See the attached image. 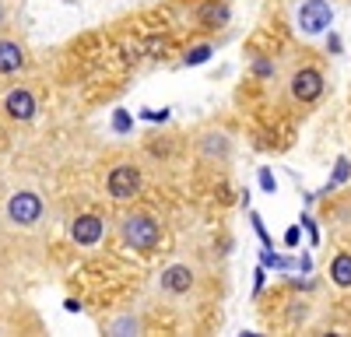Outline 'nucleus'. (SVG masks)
Wrapping results in <instances>:
<instances>
[{
    "instance_id": "2eb2a0df",
    "label": "nucleus",
    "mask_w": 351,
    "mask_h": 337,
    "mask_svg": "<svg viewBox=\"0 0 351 337\" xmlns=\"http://www.w3.org/2000/svg\"><path fill=\"white\" fill-rule=\"evenodd\" d=\"M250 71H253V77H256V81H271V77L278 74L274 60H267V56H253V64H250Z\"/></svg>"
},
{
    "instance_id": "f3484780",
    "label": "nucleus",
    "mask_w": 351,
    "mask_h": 337,
    "mask_svg": "<svg viewBox=\"0 0 351 337\" xmlns=\"http://www.w3.org/2000/svg\"><path fill=\"white\" fill-rule=\"evenodd\" d=\"M260 190H263V193H271V197L278 193V176L271 173V168H267V165H263V168H260Z\"/></svg>"
},
{
    "instance_id": "7ed1b4c3",
    "label": "nucleus",
    "mask_w": 351,
    "mask_h": 337,
    "mask_svg": "<svg viewBox=\"0 0 351 337\" xmlns=\"http://www.w3.org/2000/svg\"><path fill=\"white\" fill-rule=\"evenodd\" d=\"M0 116L14 127H28L36 116H39V95L28 81H18L11 88H4L0 95Z\"/></svg>"
},
{
    "instance_id": "f03ea898",
    "label": "nucleus",
    "mask_w": 351,
    "mask_h": 337,
    "mask_svg": "<svg viewBox=\"0 0 351 337\" xmlns=\"http://www.w3.org/2000/svg\"><path fill=\"white\" fill-rule=\"evenodd\" d=\"M46 218V201H43V193L36 186H11L4 193V221L11 225V229L18 232H32L39 229Z\"/></svg>"
},
{
    "instance_id": "6e6552de",
    "label": "nucleus",
    "mask_w": 351,
    "mask_h": 337,
    "mask_svg": "<svg viewBox=\"0 0 351 337\" xmlns=\"http://www.w3.org/2000/svg\"><path fill=\"white\" fill-rule=\"evenodd\" d=\"M334 25V4L330 0H302L299 11H295V32L306 39L316 36H327Z\"/></svg>"
},
{
    "instance_id": "9d476101",
    "label": "nucleus",
    "mask_w": 351,
    "mask_h": 337,
    "mask_svg": "<svg viewBox=\"0 0 351 337\" xmlns=\"http://www.w3.org/2000/svg\"><path fill=\"white\" fill-rule=\"evenodd\" d=\"M32 56H28V46L8 32H0V77H11V74H21Z\"/></svg>"
},
{
    "instance_id": "f257e3e1",
    "label": "nucleus",
    "mask_w": 351,
    "mask_h": 337,
    "mask_svg": "<svg viewBox=\"0 0 351 337\" xmlns=\"http://www.w3.org/2000/svg\"><path fill=\"white\" fill-rule=\"evenodd\" d=\"M116 239H120L123 249L141 253V257H152V253H158V246L165 239V229L152 211L127 208V211H120V218H116Z\"/></svg>"
},
{
    "instance_id": "20e7f679",
    "label": "nucleus",
    "mask_w": 351,
    "mask_h": 337,
    "mask_svg": "<svg viewBox=\"0 0 351 337\" xmlns=\"http://www.w3.org/2000/svg\"><path fill=\"white\" fill-rule=\"evenodd\" d=\"M141 190H144V173H141L137 162L123 158V162L109 165V173H106V193H109L112 204H130V201H137Z\"/></svg>"
},
{
    "instance_id": "a211bd4d",
    "label": "nucleus",
    "mask_w": 351,
    "mask_h": 337,
    "mask_svg": "<svg viewBox=\"0 0 351 337\" xmlns=\"http://www.w3.org/2000/svg\"><path fill=\"white\" fill-rule=\"evenodd\" d=\"M250 221H253V232L260 236V242H263V246H274V239H271V232H267V225H263V218H260V214H250Z\"/></svg>"
},
{
    "instance_id": "aec40b11",
    "label": "nucleus",
    "mask_w": 351,
    "mask_h": 337,
    "mask_svg": "<svg viewBox=\"0 0 351 337\" xmlns=\"http://www.w3.org/2000/svg\"><path fill=\"white\" fill-rule=\"evenodd\" d=\"M263 285H267V267H256V274H253V295H260L263 292Z\"/></svg>"
},
{
    "instance_id": "dca6fc26",
    "label": "nucleus",
    "mask_w": 351,
    "mask_h": 337,
    "mask_svg": "<svg viewBox=\"0 0 351 337\" xmlns=\"http://www.w3.org/2000/svg\"><path fill=\"white\" fill-rule=\"evenodd\" d=\"M208 56H211V42H200V46H193V49L183 56V64H186V67H193V64H204Z\"/></svg>"
},
{
    "instance_id": "6ab92c4d",
    "label": "nucleus",
    "mask_w": 351,
    "mask_h": 337,
    "mask_svg": "<svg viewBox=\"0 0 351 337\" xmlns=\"http://www.w3.org/2000/svg\"><path fill=\"white\" fill-rule=\"evenodd\" d=\"M299 225L309 232V246H316V242H319V232H316V221H313V214H302V218H299Z\"/></svg>"
},
{
    "instance_id": "9b49d317",
    "label": "nucleus",
    "mask_w": 351,
    "mask_h": 337,
    "mask_svg": "<svg viewBox=\"0 0 351 337\" xmlns=\"http://www.w3.org/2000/svg\"><path fill=\"white\" fill-rule=\"evenodd\" d=\"M232 21V0H200L193 8L197 28H225Z\"/></svg>"
},
{
    "instance_id": "423d86ee",
    "label": "nucleus",
    "mask_w": 351,
    "mask_h": 337,
    "mask_svg": "<svg viewBox=\"0 0 351 337\" xmlns=\"http://www.w3.org/2000/svg\"><path fill=\"white\" fill-rule=\"evenodd\" d=\"M327 92V77L316 64H302L288 74V99L295 105H316Z\"/></svg>"
},
{
    "instance_id": "4be33fe9",
    "label": "nucleus",
    "mask_w": 351,
    "mask_h": 337,
    "mask_svg": "<svg viewBox=\"0 0 351 337\" xmlns=\"http://www.w3.org/2000/svg\"><path fill=\"white\" fill-rule=\"evenodd\" d=\"M299 239H302V225H291L285 232V246H299Z\"/></svg>"
},
{
    "instance_id": "412c9836",
    "label": "nucleus",
    "mask_w": 351,
    "mask_h": 337,
    "mask_svg": "<svg viewBox=\"0 0 351 337\" xmlns=\"http://www.w3.org/2000/svg\"><path fill=\"white\" fill-rule=\"evenodd\" d=\"M11 25V0H0V32H8Z\"/></svg>"
},
{
    "instance_id": "5701e85b",
    "label": "nucleus",
    "mask_w": 351,
    "mask_h": 337,
    "mask_svg": "<svg viewBox=\"0 0 351 337\" xmlns=\"http://www.w3.org/2000/svg\"><path fill=\"white\" fill-rule=\"evenodd\" d=\"M327 46H330V49H334V53H341V39H337V36H334V32H330V39H327Z\"/></svg>"
},
{
    "instance_id": "4468645a",
    "label": "nucleus",
    "mask_w": 351,
    "mask_h": 337,
    "mask_svg": "<svg viewBox=\"0 0 351 337\" xmlns=\"http://www.w3.org/2000/svg\"><path fill=\"white\" fill-rule=\"evenodd\" d=\"M351 179V158L348 155H341L337 162H334V173H330V179H327V186H324V193H334L337 186H344Z\"/></svg>"
},
{
    "instance_id": "ddd939ff",
    "label": "nucleus",
    "mask_w": 351,
    "mask_h": 337,
    "mask_svg": "<svg viewBox=\"0 0 351 337\" xmlns=\"http://www.w3.org/2000/svg\"><path fill=\"white\" fill-rule=\"evenodd\" d=\"M330 281L337 288H351V253L348 249H337L334 260H330Z\"/></svg>"
},
{
    "instance_id": "f8f14e48",
    "label": "nucleus",
    "mask_w": 351,
    "mask_h": 337,
    "mask_svg": "<svg viewBox=\"0 0 351 337\" xmlns=\"http://www.w3.org/2000/svg\"><path fill=\"white\" fill-rule=\"evenodd\" d=\"M106 334H116V337H127V334H148V320H144L141 313H134V309H123V313H116L112 320L102 323Z\"/></svg>"
},
{
    "instance_id": "39448f33",
    "label": "nucleus",
    "mask_w": 351,
    "mask_h": 337,
    "mask_svg": "<svg viewBox=\"0 0 351 337\" xmlns=\"http://www.w3.org/2000/svg\"><path fill=\"white\" fill-rule=\"evenodd\" d=\"M193 151L204 165H228L232 162V151H236V140L232 134L218 123H208L204 130H197L193 137Z\"/></svg>"
},
{
    "instance_id": "0eeeda50",
    "label": "nucleus",
    "mask_w": 351,
    "mask_h": 337,
    "mask_svg": "<svg viewBox=\"0 0 351 337\" xmlns=\"http://www.w3.org/2000/svg\"><path fill=\"white\" fill-rule=\"evenodd\" d=\"M197 285H200L197 267H193V264H183V260L162 267V274L155 277V288H158V295H165V299H186V295L197 292Z\"/></svg>"
},
{
    "instance_id": "1a4fd4ad",
    "label": "nucleus",
    "mask_w": 351,
    "mask_h": 337,
    "mask_svg": "<svg viewBox=\"0 0 351 337\" xmlns=\"http://www.w3.org/2000/svg\"><path fill=\"white\" fill-rule=\"evenodd\" d=\"M106 232H109V225H106V218L95 214V211L77 214V218L71 221V229H67V236H71V242H74L77 249H95V246L106 239Z\"/></svg>"
}]
</instances>
